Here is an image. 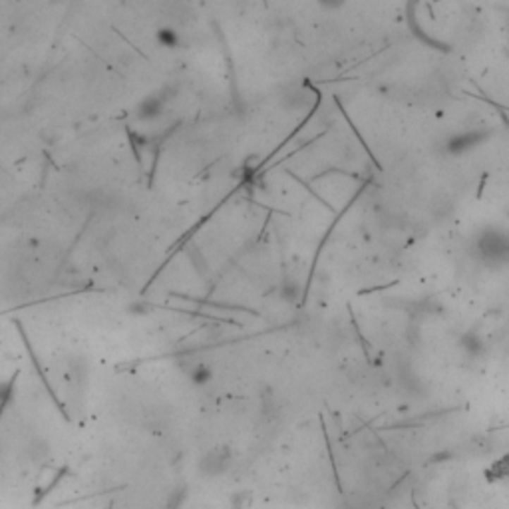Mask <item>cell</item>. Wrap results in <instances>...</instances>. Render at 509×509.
I'll return each instance as SVG.
<instances>
[{"label": "cell", "mask_w": 509, "mask_h": 509, "mask_svg": "<svg viewBox=\"0 0 509 509\" xmlns=\"http://www.w3.org/2000/svg\"><path fill=\"white\" fill-rule=\"evenodd\" d=\"M167 106V90H159L149 96H145L144 100L137 104L135 108V118L140 122H155L164 116Z\"/></svg>", "instance_id": "1"}, {"label": "cell", "mask_w": 509, "mask_h": 509, "mask_svg": "<svg viewBox=\"0 0 509 509\" xmlns=\"http://www.w3.org/2000/svg\"><path fill=\"white\" fill-rule=\"evenodd\" d=\"M231 462V452L227 450V448H215V450H211L209 454L203 455V460H201V470L205 472V474H221L227 470V465Z\"/></svg>", "instance_id": "2"}, {"label": "cell", "mask_w": 509, "mask_h": 509, "mask_svg": "<svg viewBox=\"0 0 509 509\" xmlns=\"http://www.w3.org/2000/svg\"><path fill=\"white\" fill-rule=\"evenodd\" d=\"M155 42L167 50H178L179 46L183 44V38L173 26H159L155 32Z\"/></svg>", "instance_id": "3"}, {"label": "cell", "mask_w": 509, "mask_h": 509, "mask_svg": "<svg viewBox=\"0 0 509 509\" xmlns=\"http://www.w3.org/2000/svg\"><path fill=\"white\" fill-rule=\"evenodd\" d=\"M189 376H191V380H193L195 384H205V382L211 380L213 372L207 368V364H195L189 370Z\"/></svg>", "instance_id": "4"}]
</instances>
